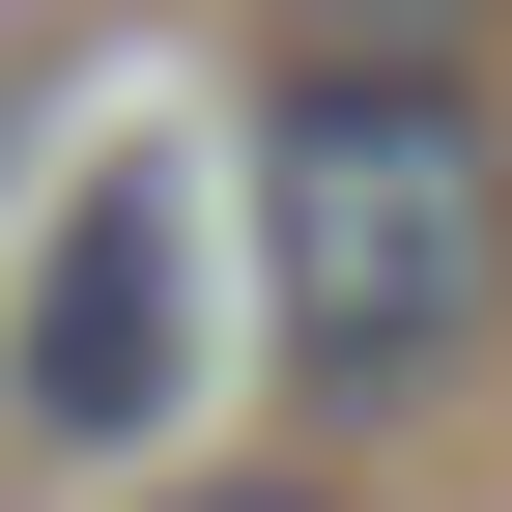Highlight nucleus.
I'll return each instance as SVG.
<instances>
[{"instance_id":"f257e3e1","label":"nucleus","mask_w":512,"mask_h":512,"mask_svg":"<svg viewBox=\"0 0 512 512\" xmlns=\"http://www.w3.org/2000/svg\"><path fill=\"white\" fill-rule=\"evenodd\" d=\"M512 313V143L456 57H285L256 86V342L313 427H427Z\"/></svg>"},{"instance_id":"f03ea898","label":"nucleus","mask_w":512,"mask_h":512,"mask_svg":"<svg viewBox=\"0 0 512 512\" xmlns=\"http://www.w3.org/2000/svg\"><path fill=\"white\" fill-rule=\"evenodd\" d=\"M171 370H200V200L171 171H86V200L29 228V313H0V399L57 427V456H143Z\"/></svg>"},{"instance_id":"7ed1b4c3","label":"nucleus","mask_w":512,"mask_h":512,"mask_svg":"<svg viewBox=\"0 0 512 512\" xmlns=\"http://www.w3.org/2000/svg\"><path fill=\"white\" fill-rule=\"evenodd\" d=\"M171 512H342V484H171Z\"/></svg>"}]
</instances>
